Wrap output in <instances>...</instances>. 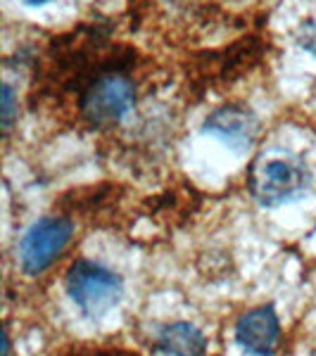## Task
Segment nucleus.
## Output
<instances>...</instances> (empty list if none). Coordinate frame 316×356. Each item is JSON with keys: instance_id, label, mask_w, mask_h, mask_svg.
Returning a JSON list of instances; mask_svg holds the SVG:
<instances>
[{"instance_id": "obj_6", "label": "nucleus", "mask_w": 316, "mask_h": 356, "mask_svg": "<svg viewBox=\"0 0 316 356\" xmlns=\"http://www.w3.org/2000/svg\"><path fill=\"white\" fill-rule=\"evenodd\" d=\"M281 340V321L274 307L245 312L235 323V342L250 356H274Z\"/></svg>"}, {"instance_id": "obj_5", "label": "nucleus", "mask_w": 316, "mask_h": 356, "mask_svg": "<svg viewBox=\"0 0 316 356\" xmlns=\"http://www.w3.org/2000/svg\"><path fill=\"white\" fill-rule=\"evenodd\" d=\"M260 117L243 102H226L216 107L203 124V134L216 138L228 150L245 154L260 138Z\"/></svg>"}, {"instance_id": "obj_8", "label": "nucleus", "mask_w": 316, "mask_h": 356, "mask_svg": "<svg viewBox=\"0 0 316 356\" xmlns=\"http://www.w3.org/2000/svg\"><path fill=\"white\" fill-rule=\"evenodd\" d=\"M295 41L304 53L316 57V15L300 22V26H297V31H295Z\"/></svg>"}, {"instance_id": "obj_1", "label": "nucleus", "mask_w": 316, "mask_h": 356, "mask_svg": "<svg viewBox=\"0 0 316 356\" xmlns=\"http://www.w3.org/2000/svg\"><path fill=\"white\" fill-rule=\"evenodd\" d=\"M65 288L74 307L90 321L110 314L124 297L122 275L90 259H79L69 266Z\"/></svg>"}, {"instance_id": "obj_4", "label": "nucleus", "mask_w": 316, "mask_h": 356, "mask_svg": "<svg viewBox=\"0 0 316 356\" xmlns=\"http://www.w3.org/2000/svg\"><path fill=\"white\" fill-rule=\"evenodd\" d=\"M74 235L67 216H43L24 233L19 243V266L26 275H41L65 252Z\"/></svg>"}, {"instance_id": "obj_7", "label": "nucleus", "mask_w": 316, "mask_h": 356, "mask_svg": "<svg viewBox=\"0 0 316 356\" xmlns=\"http://www.w3.org/2000/svg\"><path fill=\"white\" fill-rule=\"evenodd\" d=\"M155 352L164 356H205L207 340L193 323L174 321L159 328L155 337Z\"/></svg>"}, {"instance_id": "obj_11", "label": "nucleus", "mask_w": 316, "mask_h": 356, "mask_svg": "<svg viewBox=\"0 0 316 356\" xmlns=\"http://www.w3.org/2000/svg\"><path fill=\"white\" fill-rule=\"evenodd\" d=\"M3 356H10V335H8V328L3 330Z\"/></svg>"}, {"instance_id": "obj_10", "label": "nucleus", "mask_w": 316, "mask_h": 356, "mask_svg": "<svg viewBox=\"0 0 316 356\" xmlns=\"http://www.w3.org/2000/svg\"><path fill=\"white\" fill-rule=\"evenodd\" d=\"M74 356H136L124 349H86V352H77Z\"/></svg>"}, {"instance_id": "obj_9", "label": "nucleus", "mask_w": 316, "mask_h": 356, "mask_svg": "<svg viewBox=\"0 0 316 356\" xmlns=\"http://www.w3.org/2000/svg\"><path fill=\"white\" fill-rule=\"evenodd\" d=\"M0 100H3V117H0V124H3V131L8 134L17 117V95H15V88L8 81L3 83V97H0Z\"/></svg>"}, {"instance_id": "obj_12", "label": "nucleus", "mask_w": 316, "mask_h": 356, "mask_svg": "<svg viewBox=\"0 0 316 356\" xmlns=\"http://www.w3.org/2000/svg\"><path fill=\"white\" fill-rule=\"evenodd\" d=\"M314 356H316V354H314Z\"/></svg>"}, {"instance_id": "obj_2", "label": "nucleus", "mask_w": 316, "mask_h": 356, "mask_svg": "<svg viewBox=\"0 0 316 356\" xmlns=\"http://www.w3.org/2000/svg\"><path fill=\"white\" fill-rule=\"evenodd\" d=\"M314 174L297 157L264 159L250 174V193L262 207H283L307 197Z\"/></svg>"}, {"instance_id": "obj_3", "label": "nucleus", "mask_w": 316, "mask_h": 356, "mask_svg": "<svg viewBox=\"0 0 316 356\" xmlns=\"http://www.w3.org/2000/svg\"><path fill=\"white\" fill-rule=\"evenodd\" d=\"M136 83L131 81L126 67L102 72L79 95V114L93 126H112L134 110Z\"/></svg>"}]
</instances>
